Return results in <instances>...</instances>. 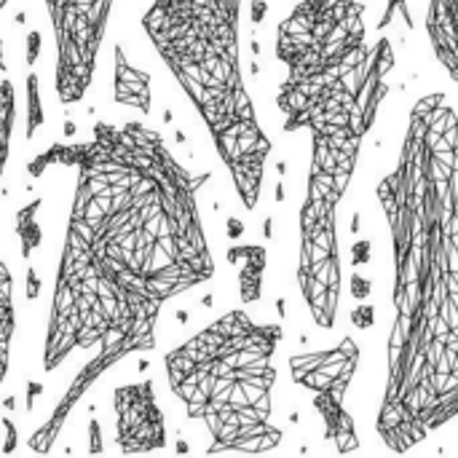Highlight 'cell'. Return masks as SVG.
I'll use <instances>...</instances> for the list:
<instances>
[{"label": "cell", "mask_w": 458, "mask_h": 458, "mask_svg": "<svg viewBox=\"0 0 458 458\" xmlns=\"http://www.w3.org/2000/svg\"><path fill=\"white\" fill-rule=\"evenodd\" d=\"M279 344L282 325L233 309L166 354L169 389L188 419L209 429V454H266L282 445V429L271 421Z\"/></svg>", "instance_id": "cell-4"}, {"label": "cell", "mask_w": 458, "mask_h": 458, "mask_svg": "<svg viewBox=\"0 0 458 458\" xmlns=\"http://www.w3.org/2000/svg\"><path fill=\"white\" fill-rule=\"evenodd\" d=\"M40 121H43V113L38 107V91H35V75H32L30 78V126H27V137L35 134V129H38Z\"/></svg>", "instance_id": "cell-15"}, {"label": "cell", "mask_w": 458, "mask_h": 458, "mask_svg": "<svg viewBox=\"0 0 458 458\" xmlns=\"http://www.w3.org/2000/svg\"><path fill=\"white\" fill-rule=\"evenodd\" d=\"M384 48L386 35L376 46L368 43L360 0H301L276 30V59L284 64L276 105L284 131L309 129L344 110L368 83Z\"/></svg>", "instance_id": "cell-6"}, {"label": "cell", "mask_w": 458, "mask_h": 458, "mask_svg": "<svg viewBox=\"0 0 458 458\" xmlns=\"http://www.w3.org/2000/svg\"><path fill=\"white\" fill-rule=\"evenodd\" d=\"M368 260V242H360L354 247V263H365Z\"/></svg>", "instance_id": "cell-18"}, {"label": "cell", "mask_w": 458, "mask_h": 458, "mask_svg": "<svg viewBox=\"0 0 458 458\" xmlns=\"http://www.w3.org/2000/svg\"><path fill=\"white\" fill-rule=\"evenodd\" d=\"M263 8H266V5H263L260 0H255V11H252V16H255V21H260V19H263Z\"/></svg>", "instance_id": "cell-19"}, {"label": "cell", "mask_w": 458, "mask_h": 458, "mask_svg": "<svg viewBox=\"0 0 458 458\" xmlns=\"http://www.w3.org/2000/svg\"><path fill=\"white\" fill-rule=\"evenodd\" d=\"M397 16H403L405 27L413 30V13H411V3H408V0H386L384 16L378 19V30H381V32L389 30V27L397 21Z\"/></svg>", "instance_id": "cell-14"}, {"label": "cell", "mask_w": 458, "mask_h": 458, "mask_svg": "<svg viewBox=\"0 0 458 458\" xmlns=\"http://www.w3.org/2000/svg\"><path fill=\"white\" fill-rule=\"evenodd\" d=\"M360 365V346L352 335L325 352H306L290 357V376L298 386L314 392V408L325 421V437L338 454L360 451L354 419L346 411V392Z\"/></svg>", "instance_id": "cell-8"}, {"label": "cell", "mask_w": 458, "mask_h": 458, "mask_svg": "<svg viewBox=\"0 0 458 458\" xmlns=\"http://www.w3.org/2000/svg\"><path fill=\"white\" fill-rule=\"evenodd\" d=\"M427 38L435 59L458 86V0H429Z\"/></svg>", "instance_id": "cell-11"}, {"label": "cell", "mask_w": 458, "mask_h": 458, "mask_svg": "<svg viewBox=\"0 0 458 458\" xmlns=\"http://www.w3.org/2000/svg\"><path fill=\"white\" fill-rule=\"evenodd\" d=\"M75 172L72 207L54 279L43 370L75 352H94L54 413L32 432L30 451L48 454L83 394L121 360L156 349L161 309L207 284L215 258L193 174L158 129L142 121L94 123L89 140L54 142L27 166Z\"/></svg>", "instance_id": "cell-1"}, {"label": "cell", "mask_w": 458, "mask_h": 458, "mask_svg": "<svg viewBox=\"0 0 458 458\" xmlns=\"http://www.w3.org/2000/svg\"><path fill=\"white\" fill-rule=\"evenodd\" d=\"M13 123H16V89L13 83L0 75V180L8 164L11 153V137H13ZM16 330V314H13V279L8 266L0 258V386L8 376L11 365V341Z\"/></svg>", "instance_id": "cell-10"}, {"label": "cell", "mask_w": 458, "mask_h": 458, "mask_svg": "<svg viewBox=\"0 0 458 458\" xmlns=\"http://www.w3.org/2000/svg\"><path fill=\"white\" fill-rule=\"evenodd\" d=\"M113 405L115 440L123 454H150L166 448V421L150 381L118 386Z\"/></svg>", "instance_id": "cell-9"}, {"label": "cell", "mask_w": 458, "mask_h": 458, "mask_svg": "<svg viewBox=\"0 0 458 458\" xmlns=\"http://www.w3.org/2000/svg\"><path fill=\"white\" fill-rule=\"evenodd\" d=\"M242 258L239 268V284H242V301L255 303L260 301V287H263V271H266V247L260 244H247V247H231L228 260Z\"/></svg>", "instance_id": "cell-13"}, {"label": "cell", "mask_w": 458, "mask_h": 458, "mask_svg": "<svg viewBox=\"0 0 458 458\" xmlns=\"http://www.w3.org/2000/svg\"><path fill=\"white\" fill-rule=\"evenodd\" d=\"M115 102L140 110L142 115L150 113V72L134 67L121 46H115Z\"/></svg>", "instance_id": "cell-12"}, {"label": "cell", "mask_w": 458, "mask_h": 458, "mask_svg": "<svg viewBox=\"0 0 458 458\" xmlns=\"http://www.w3.org/2000/svg\"><path fill=\"white\" fill-rule=\"evenodd\" d=\"M0 5H3V0H0ZM3 72H8V70H5V59H3V40H0V75H3Z\"/></svg>", "instance_id": "cell-20"}, {"label": "cell", "mask_w": 458, "mask_h": 458, "mask_svg": "<svg viewBox=\"0 0 458 458\" xmlns=\"http://www.w3.org/2000/svg\"><path fill=\"white\" fill-rule=\"evenodd\" d=\"M394 62L397 59L384 62L344 110L325 115L306 129L311 131V164L301 204L298 287L314 325L322 330L335 325L344 287L338 207L360 164L365 137L389 97V72L394 70Z\"/></svg>", "instance_id": "cell-5"}, {"label": "cell", "mask_w": 458, "mask_h": 458, "mask_svg": "<svg viewBox=\"0 0 458 458\" xmlns=\"http://www.w3.org/2000/svg\"><path fill=\"white\" fill-rule=\"evenodd\" d=\"M54 30V89L62 105L86 97L105 40L113 0H43Z\"/></svg>", "instance_id": "cell-7"}, {"label": "cell", "mask_w": 458, "mask_h": 458, "mask_svg": "<svg viewBox=\"0 0 458 458\" xmlns=\"http://www.w3.org/2000/svg\"><path fill=\"white\" fill-rule=\"evenodd\" d=\"M142 30L199 110L239 201L258 209L271 140L242 70V0H145Z\"/></svg>", "instance_id": "cell-3"}, {"label": "cell", "mask_w": 458, "mask_h": 458, "mask_svg": "<svg viewBox=\"0 0 458 458\" xmlns=\"http://www.w3.org/2000/svg\"><path fill=\"white\" fill-rule=\"evenodd\" d=\"M352 290H354V295H357V298H365V295L370 293V282H368V279H362V276H354Z\"/></svg>", "instance_id": "cell-17"}, {"label": "cell", "mask_w": 458, "mask_h": 458, "mask_svg": "<svg viewBox=\"0 0 458 458\" xmlns=\"http://www.w3.org/2000/svg\"><path fill=\"white\" fill-rule=\"evenodd\" d=\"M352 319H354V325H357V327H362V330H368V327L373 325V309H370V306H362V309H354V314H352Z\"/></svg>", "instance_id": "cell-16"}, {"label": "cell", "mask_w": 458, "mask_h": 458, "mask_svg": "<svg viewBox=\"0 0 458 458\" xmlns=\"http://www.w3.org/2000/svg\"><path fill=\"white\" fill-rule=\"evenodd\" d=\"M392 244V327L376 429L408 454L458 419V113L443 91L413 102L378 180Z\"/></svg>", "instance_id": "cell-2"}]
</instances>
